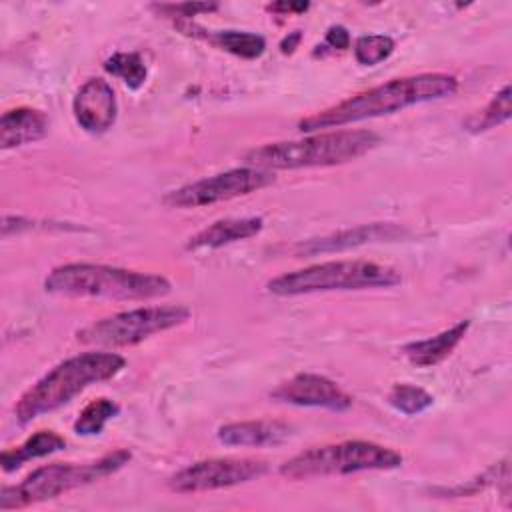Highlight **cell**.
Masks as SVG:
<instances>
[{
  "instance_id": "cell-1",
  "label": "cell",
  "mask_w": 512,
  "mask_h": 512,
  "mask_svg": "<svg viewBox=\"0 0 512 512\" xmlns=\"http://www.w3.org/2000/svg\"><path fill=\"white\" fill-rule=\"evenodd\" d=\"M458 90V80L444 72H424L404 78L388 80L370 90L358 92L330 108H324L298 122L302 132H314L322 128L344 126L366 118L386 116L410 108L414 104L442 100Z\"/></svg>"
},
{
  "instance_id": "cell-2",
  "label": "cell",
  "mask_w": 512,
  "mask_h": 512,
  "mask_svg": "<svg viewBox=\"0 0 512 512\" xmlns=\"http://www.w3.org/2000/svg\"><path fill=\"white\" fill-rule=\"evenodd\" d=\"M126 366L116 352H84L70 356L36 380L16 402L14 416L20 424L54 412L92 384L114 378Z\"/></svg>"
},
{
  "instance_id": "cell-3",
  "label": "cell",
  "mask_w": 512,
  "mask_h": 512,
  "mask_svg": "<svg viewBox=\"0 0 512 512\" xmlns=\"http://www.w3.org/2000/svg\"><path fill=\"white\" fill-rule=\"evenodd\" d=\"M170 288L172 284L160 274L88 262L56 266L44 280L46 292L70 298L152 300L166 296Z\"/></svg>"
},
{
  "instance_id": "cell-4",
  "label": "cell",
  "mask_w": 512,
  "mask_h": 512,
  "mask_svg": "<svg viewBox=\"0 0 512 512\" xmlns=\"http://www.w3.org/2000/svg\"><path fill=\"white\" fill-rule=\"evenodd\" d=\"M380 136L372 130L320 132L300 140L270 142L246 152L244 160L262 170H296L316 166H336L356 160L376 148Z\"/></svg>"
},
{
  "instance_id": "cell-5",
  "label": "cell",
  "mask_w": 512,
  "mask_h": 512,
  "mask_svg": "<svg viewBox=\"0 0 512 512\" xmlns=\"http://www.w3.org/2000/svg\"><path fill=\"white\" fill-rule=\"evenodd\" d=\"M130 458V450L118 448L92 462H56L40 466L34 472H30L20 484L4 486L0 490V510L6 512L14 508H26L30 504L52 500L74 488L98 482L124 468L130 462Z\"/></svg>"
},
{
  "instance_id": "cell-6",
  "label": "cell",
  "mask_w": 512,
  "mask_h": 512,
  "mask_svg": "<svg viewBox=\"0 0 512 512\" xmlns=\"http://www.w3.org/2000/svg\"><path fill=\"white\" fill-rule=\"evenodd\" d=\"M402 282V274L386 264L368 260H332L306 266L272 278L266 288L276 296H302L334 290L390 288Z\"/></svg>"
},
{
  "instance_id": "cell-7",
  "label": "cell",
  "mask_w": 512,
  "mask_h": 512,
  "mask_svg": "<svg viewBox=\"0 0 512 512\" xmlns=\"http://www.w3.org/2000/svg\"><path fill=\"white\" fill-rule=\"evenodd\" d=\"M402 466V454L366 440H346L314 446L296 454L280 466V474L290 480L316 476H344L368 470H392Z\"/></svg>"
},
{
  "instance_id": "cell-8",
  "label": "cell",
  "mask_w": 512,
  "mask_h": 512,
  "mask_svg": "<svg viewBox=\"0 0 512 512\" xmlns=\"http://www.w3.org/2000/svg\"><path fill=\"white\" fill-rule=\"evenodd\" d=\"M190 318V310L182 304L146 306L96 320L76 332L78 342L102 348L134 346L152 334L170 330Z\"/></svg>"
},
{
  "instance_id": "cell-9",
  "label": "cell",
  "mask_w": 512,
  "mask_h": 512,
  "mask_svg": "<svg viewBox=\"0 0 512 512\" xmlns=\"http://www.w3.org/2000/svg\"><path fill=\"white\" fill-rule=\"evenodd\" d=\"M274 182V174L262 168H232L210 178L180 186L164 196V204L170 208H200L216 202H226L238 196L252 194Z\"/></svg>"
},
{
  "instance_id": "cell-10",
  "label": "cell",
  "mask_w": 512,
  "mask_h": 512,
  "mask_svg": "<svg viewBox=\"0 0 512 512\" xmlns=\"http://www.w3.org/2000/svg\"><path fill=\"white\" fill-rule=\"evenodd\" d=\"M266 470L268 464L258 458H208L172 474L168 488L178 494L210 492L256 480Z\"/></svg>"
},
{
  "instance_id": "cell-11",
  "label": "cell",
  "mask_w": 512,
  "mask_h": 512,
  "mask_svg": "<svg viewBox=\"0 0 512 512\" xmlns=\"http://www.w3.org/2000/svg\"><path fill=\"white\" fill-rule=\"evenodd\" d=\"M272 398L294 406L326 408L332 412H344L352 406V396L346 394L336 382L312 372H302L282 382L272 392Z\"/></svg>"
},
{
  "instance_id": "cell-12",
  "label": "cell",
  "mask_w": 512,
  "mask_h": 512,
  "mask_svg": "<svg viewBox=\"0 0 512 512\" xmlns=\"http://www.w3.org/2000/svg\"><path fill=\"white\" fill-rule=\"evenodd\" d=\"M72 112L78 126L90 134L110 130L118 116V102L112 86L102 78L86 80L72 100Z\"/></svg>"
},
{
  "instance_id": "cell-13",
  "label": "cell",
  "mask_w": 512,
  "mask_h": 512,
  "mask_svg": "<svg viewBox=\"0 0 512 512\" xmlns=\"http://www.w3.org/2000/svg\"><path fill=\"white\" fill-rule=\"evenodd\" d=\"M404 234V230L396 224L390 222H374V224H362V226H354L348 230H340L336 234L324 236V238H316V240H306L294 246V252L300 256H314L320 252H338V250H346V248H354V246H362V244H370V242H390L396 240Z\"/></svg>"
},
{
  "instance_id": "cell-14",
  "label": "cell",
  "mask_w": 512,
  "mask_h": 512,
  "mask_svg": "<svg viewBox=\"0 0 512 512\" xmlns=\"http://www.w3.org/2000/svg\"><path fill=\"white\" fill-rule=\"evenodd\" d=\"M50 120L42 110L20 106L6 110L0 118V148L10 150L42 140L48 134Z\"/></svg>"
},
{
  "instance_id": "cell-15",
  "label": "cell",
  "mask_w": 512,
  "mask_h": 512,
  "mask_svg": "<svg viewBox=\"0 0 512 512\" xmlns=\"http://www.w3.org/2000/svg\"><path fill=\"white\" fill-rule=\"evenodd\" d=\"M290 436V426L280 420L232 422L218 428V440L226 446H276Z\"/></svg>"
},
{
  "instance_id": "cell-16",
  "label": "cell",
  "mask_w": 512,
  "mask_h": 512,
  "mask_svg": "<svg viewBox=\"0 0 512 512\" xmlns=\"http://www.w3.org/2000/svg\"><path fill=\"white\" fill-rule=\"evenodd\" d=\"M262 226H264V220L258 216L216 220L204 230L190 236L186 242V250H204V248L210 250V248H222L238 240H248L260 234Z\"/></svg>"
},
{
  "instance_id": "cell-17",
  "label": "cell",
  "mask_w": 512,
  "mask_h": 512,
  "mask_svg": "<svg viewBox=\"0 0 512 512\" xmlns=\"http://www.w3.org/2000/svg\"><path fill=\"white\" fill-rule=\"evenodd\" d=\"M468 326H470L468 320H460L454 326H450L448 330H442L440 334H436L432 338L416 340V342L406 344L404 354L414 366H420V368L436 366L460 344Z\"/></svg>"
},
{
  "instance_id": "cell-18",
  "label": "cell",
  "mask_w": 512,
  "mask_h": 512,
  "mask_svg": "<svg viewBox=\"0 0 512 512\" xmlns=\"http://www.w3.org/2000/svg\"><path fill=\"white\" fill-rule=\"evenodd\" d=\"M64 448H66V440L60 434H56L52 430H38L36 434H32L20 446L4 450L0 454V464H2L4 472H12V470L20 468L28 460L42 458V456L60 452Z\"/></svg>"
},
{
  "instance_id": "cell-19",
  "label": "cell",
  "mask_w": 512,
  "mask_h": 512,
  "mask_svg": "<svg viewBox=\"0 0 512 512\" xmlns=\"http://www.w3.org/2000/svg\"><path fill=\"white\" fill-rule=\"evenodd\" d=\"M206 32V30H204ZM204 38L206 42L214 44L216 48L230 52L238 58L244 60H254L260 58L266 50V40L260 34L246 32V30H216V32H206V34H196Z\"/></svg>"
},
{
  "instance_id": "cell-20",
  "label": "cell",
  "mask_w": 512,
  "mask_h": 512,
  "mask_svg": "<svg viewBox=\"0 0 512 512\" xmlns=\"http://www.w3.org/2000/svg\"><path fill=\"white\" fill-rule=\"evenodd\" d=\"M512 114L510 108V86L506 84L498 94H494V98L474 116H470L466 120V130L480 134L486 130H492L496 126H500L502 122H506Z\"/></svg>"
},
{
  "instance_id": "cell-21",
  "label": "cell",
  "mask_w": 512,
  "mask_h": 512,
  "mask_svg": "<svg viewBox=\"0 0 512 512\" xmlns=\"http://www.w3.org/2000/svg\"><path fill=\"white\" fill-rule=\"evenodd\" d=\"M104 70L120 78L128 88L138 90L146 82V64L136 52H116L104 62Z\"/></svg>"
},
{
  "instance_id": "cell-22",
  "label": "cell",
  "mask_w": 512,
  "mask_h": 512,
  "mask_svg": "<svg viewBox=\"0 0 512 512\" xmlns=\"http://www.w3.org/2000/svg\"><path fill=\"white\" fill-rule=\"evenodd\" d=\"M120 412V406L110 398L92 400L84 410L78 414L74 422V432L80 436H94L100 434L108 420H112Z\"/></svg>"
},
{
  "instance_id": "cell-23",
  "label": "cell",
  "mask_w": 512,
  "mask_h": 512,
  "mask_svg": "<svg viewBox=\"0 0 512 512\" xmlns=\"http://www.w3.org/2000/svg\"><path fill=\"white\" fill-rule=\"evenodd\" d=\"M388 402L398 412H402L406 416H416V414L428 410L432 406L434 398H432V394H428L420 386H414V384H394L390 394H388Z\"/></svg>"
},
{
  "instance_id": "cell-24",
  "label": "cell",
  "mask_w": 512,
  "mask_h": 512,
  "mask_svg": "<svg viewBox=\"0 0 512 512\" xmlns=\"http://www.w3.org/2000/svg\"><path fill=\"white\" fill-rule=\"evenodd\" d=\"M394 40L386 34H366L354 44V58L362 66H374L394 52Z\"/></svg>"
},
{
  "instance_id": "cell-25",
  "label": "cell",
  "mask_w": 512,
  "mask_h": 512,
  "mask_svg": "<svg viewBox=\"0 0 512 512\" xmlns=\"http://www.w3.org/2000/svg\"><path fill=\"white\" fill-rule=\"evenodd\" d=\"M218 2H180V4H152V10L172 20H190L198 14H208L218 10Z\"/></svg>"
},
{
  "instance_id": "cell-26",
  "label": "cell",
  "mask_w": 512,
  "mask_h": 512,
  "mask_svg": "<svg viewBox=\"0 0 512 512\" xmlns=\"http://www.w3.org/2000/svg\"><path fill=\"white\" fill-rule=\"evenodd\" d=\"M324 44L334 48V50H346L350 46V32L344 26H340V24L330 26L328 32H326Z\"/></svg>"
},
{
  "instance_id": "cell-27",
  "label": "cell",
  "mask_w": 512,
  "mask_h": 512,
  "mask_svg": "<svg viewBox=\"0 0 512 512\" xmlns=\"http://www.w3.org/2000/svg\"><path fill=\"white\" fill-rule=\"evenodd\" d=\"M308 8H310L308 2H274L268 6V10L276 14H300V12H306Z\"/></svg>"
},
{
  "instance_id": "cell-28",
  "label": "cell",
  "mask_w": 512,
  "mask_h": 512,
  "mask_svg": "<svg viewBox=\"0 0 512 512\" xmlns=\"http://www.w3.org/2000/svg\"><path fill=\"white\" fill-rule=\"evenodd\" d=\"M300 40H302V32H300V30L290 32V34L280 42V50H282V54H292V52L298 48Z\"/></svg>"
}]
</instances>
